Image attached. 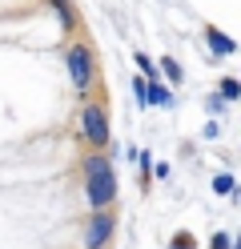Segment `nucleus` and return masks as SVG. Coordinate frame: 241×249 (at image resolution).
<instances>
[{"instance_id": "nucleus-10", "label": "nucleus", "mask_w": 241, "mask_h": 249, "mask_svg": "<svg viewBox=\"0 0 241 249\" xmlns=\"http://www.w3.org/2000/svg\"><path fill=\"white\" fill-rule=\"evenodd\" d=\"M233 241H229V233H217V237H213V249H229Z\"/></svg>"}, {"instance_id": "nucleus-8", "label": "nucleus", "mask_w": 241, "mask_h": 249, "mask_svg": "<svg viewBox=\"0 0 241 249\" xmlns=\"http://www.w3.org/2000/svg\"><path fill=\"white\" fill-rule=\"evenodd\" d=\"M165 76H169V81H177V85H181V65H177V60H165Z\"/></svg>"}, {"instance_id": "nucleus-6", "label": "nucleus", "mask_w": 241, "mask_h": 249, "mask_svg": "<svg viewBox=\"0 0 241 249\" xmlns=\"http://www.w3.org/2000/svg\"><path fill=\"white\" fill-rule=\"evenodd\" d=\"M221 97H225V101H237V97H241V85L233 81V76H225V81H221Z\"/></svg>"}, {"instance_id": "nucleus-7", "label": "nucleus", "mask_w": 241, "mask_h": 249, "mask_svg": "<svg viewBox=\"0 0 241 249\" xmlns=\"http://www.w3.org/2000/svg\"><path fill=\"white\" fill-rule=\"evenodd\" d=\"M213 193H221V197H229V193H233V177H229V173H221V177L213 181Z\"/></svg>"}, {"instance_id": "nucleus-11", "label": "nucleus", "mask_w": 241, "mask_h": 249, "mask_svg": "<svg viewBox=\"0 0 241 249\" xmlns=\"http://www.w3.org/2000/svg\"><path fill=\"white\" fill-rule=\"evenodd\" d=\"M173 249H193V237H189V233H181V237L173 241Z\"/></svg>"}, {"instance_id": "nucleus-4", "label": "nucleus", "mask_w": 241, "mask_h": 249, "mask_svg": "<svg viewBox=\"0 0 241 249\" xmlns=\"http://www.w3.org/2000/svg\"><path fill=\"white\" fill-rule=\"evenodd\" d=\"M109 237H112V217H109V213H96L93 225H89V233H85V245H89V249H101Z\"/></svg>"}, {"instance_id": "nucleus-2", "label": "nucleus", "mask_w": 241, "mask_h": 249, "mask_svg": "<svg viewBox=\"0 0 241 249\" xmlns=\"http://www.w3.org/2000/svg\"><path fill=\"white\" fill-rule=\"evenodd\" d=\"M80 129H85V137L93 145H109V117L101 105H85L80 108Z\"/></svg>"}, {"instance_id": "nucleus-3", "label": "nucleus", "mask_w": 241, "mask_h": 249, "mask_svg": "<svg viewBox=\"0 0 241 249\" xmlns=\"http://www.w3.org/2000/svg\"><path fill=\"white\" fill-rule=\"evenodd\" d=\"M69 76H73V85L80 92L93 85V56H89V49H73L69 53Z\"/></svg>"}, {"instance_id": "nucleus-1", "label": "nucleus", "mask_w": 241, "mask_h": 249, "mask_svg": "<svg viewBox=\"0 0 241 249\" xmlns=\"http://www.w3.org/2000/svg\"><path fill=\"white\" fill-rule=\"evenodd\" d=\"M85 177H89V205L105 209L112 197H117V177H112V161L109 157H89L85 161Z\"/></svg>"}, {"instance_id": "nucleus-5", "label": "nucleus", "mask_w": 241, "mask_h": 249, "mask_svg": "<svg viewBox=\"0 0 241 249\" xmlns=\"http://www.w3.org/2000/svg\"><path fill=\"white\" fill-rule=\"evenodd\" d=\"M205 36H209V44H213V53H217V56H233V53H237V44H233L229 36H221L217 28H209Z\"/></svg>"}, {"instance_id": "nucleus-9", "label": "nucleus", "mask_w": 241, "mask_h": 249, "mask_svg": "<svg viewBox=\"0 0 241 249\" xmlns=\"http://www.w3.org/2000/svg\"><path fill=\"white\" fill-rule=\"evenodd\" d=\"M137 65H141V72H145V76H157V69H153V60H149V56H145V53L137 56Z\"/></svg>"}]
</instances>
